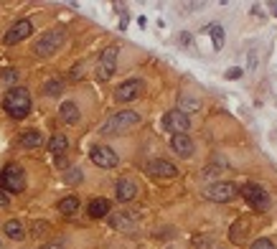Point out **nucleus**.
I'll use <instances>...</instances> for the list:
<instances>
[{"label": "nucleus", "mask_w": 277, "mask_h": 249, "mask_svg": "<svg viewBox=\"0 0 277 249\" xmlns=\"http://www.w3.org/2000/svg\"><path fill=\"white\" fill-rule=\"evenodd\" d=\"M3 110L5 114H10L13 120H23V117L31 114V94L23 86L16 89H8V94L3 97Z\"/></svg>", "instance_id": "nucleus-1"}, {"label": "nucleus", "mask_w": 277, "mask_h": 249, "mask_svg": "<svg viewBox=\"0 0 277 249\" xmlns=\"http://www.w3.org/2000/svg\"><path fill=\"white\" fill-rule=\"evenodd\" d=\"M135 125H140V114L133 112V110H122V112L110 114V120L102 125L99 133L102 135H122L127 130H133Z\"/></svg>", "instance_id": "nucleus-2"}, {"label": "nucleus", "mask_w": 277, "mask_h": 249, "mask_svg": "<svg viewBox=\"0 0 277 249\" xmlns=\"http://www.w3.org/2000/svg\"><path fill=\"white\" fill-rule=\"evenodd\" d=\"M0 188L8 194H21L26 188V170L18 163H8L0 170Z\"/></svg>", "instance_id": "nucleus-3"}, {"label": "nucleus", "mask_w": 277, "mask_h": 249, "mask_svg": "<svg viewBox=\"0 0 277 249\" xmlns=\"http://www.w3.org/2000/svg\"><path fill=\"white\" fill-rule=\"evenodd\" d=\"M61 46H64V31H61V28H51V31H46L36 41L33 54L41 56V58H49V56H54L56 51H59Z\"/></svg>", "instance_id": "nucleus-4"}, {"label": "nucleus", "mask_w": 277, "mask_h": 249, "mask_svg": "<svg viewBox=\"0 0 277 249\" xmlns=\"http://www.w3.org/2000/svg\"><path fill=\"white\" fill-rule=\"evenodd\" d=\"M239 194L247 198V203H249L252 209H257V211H267L270 209V196H267V191L262 186H257V183H244L242 188H239Z\"/></svg>", "instance_id": "nucleus-5"}, {"label": "nucleus", "mask_w": 277, "mask_h": 249, "mask_svg": "<svg viewBox=\"0 0 277 249\" xmlns=\"http://www.w3.org/2000/svg\"><path fill=\"white\" fill-rule=\"evenodd\" d=\"M114 69H117V46H110V49L102 51L99 61H97V69H94V77L99 82H107L114 74Z\"/></svg>", "instance_id": "nucleus-6"}, {"label": "nucleus", "mask_w": 277, "mask_h": 249, "mask_svg": "<svg viewBox=\"0 0 277 249\" xmlns=\"http://www.w3.org/2000/svg\"><path fill=\"white\" fill-rule=\"evenodd\" d=\"M206 196L211 201H216V203H226V201H231V198L239 196V188L234 183H229V181H219V183H214V186L206 188Z\"/></svg>", "instance_id": "nucleus-7"}, {"label": "nucleus", "mask_w": 277, "mask_h": 249, "mask_svg": "<svg viewBox=\"0 0 277 249\" xmlns=\"http://www.w3.org/2000/svg\"><path fill=\"white\" fill-rule=\"evenodd\" d=\"M89 158H92V163L97 168H114L120 163V155L112 148H107V145H94V148L89 150Z\"/></svg>", "instance_id": "nucleus-8"}, {"label": "nucleus", "mask_w": 277, "mask_h": 249, "mask_svg": "<svg viewBox=\"0 0 277 249\" xmlns=\"http://www.w3.org/2000/svg\"><path fill=\"white\" fill-rule=\"evenodd\" d=\"M145 92V84L140 79H127L117 86V92H114V99L122 102V105H127V102H135L140 94Z\"/></svg>", "instance_id": "nucleus-9"}, {"label": "nucleus", "mask_w": 277, "mask_h": 249, "mask_svg": "<svg viewBox=\"0 0 277 249\" xmlns=\"http://www.w3.org/2000/svg\"><path fill=\"white\" fill-rule=\"evenodd\" d=\"M188 125H191V120H188V114L181 112V110H170L163 117V127L168 130V133H173V135H183L188 130Z\"/></svg>", "instance_id": "nucleus-10"}, {"label": "nucleus", "mask_w": 277, "mask_h": 249, "mask_svg": "<svg viewBox=\"0 0 277 249\" xmlns=\"http://www.w3.org/2000/svg\"><path fill=\"white\" fill-rule=\"evenodd\" d=\"M33 33V23L31 21H18V23H13L10 28H8V33L3 36V43L5 46H13V43H21L23 38H28Z\"/></svg>", "instance_id": "nucleus-11"}, {"label": "nucleus", "mask_w": 277, "mask_h": 249, "mask_svg": "<svg viewBox=\"0 0 277 249\" xmlns=\"http://www.w3.org/2000/svg\"><path fill=\"white\" fill-rule=\"evenodd\" d=\"M145 173L153 175V178H176L178 168L173 163H168V160H150V163L145 166Z\"/></svg>", "instance_id": "nucleus-12"}, {"label": "nucleus", "mask_w": 277, "mask_h": 249, "mask_svg": "<svg viewBox=\"0 0 277 249\" xmlns=\"http://www.w3.org/2000/svg\"><path fill=\"white\" fill-rule=\"evenodd\" d=\"M138 191H140V188H138V183L133 178H120L117 186H114V196H117V201H122V203L133 201L138 196Z\"/></svg>", "instance_id": "nucleus-13"}, {"label": "nucleus", "mask_w": 277, "mask_h": 249, "mask_svg": "<svg viewBox=\"0 0 277 249\" xmlns=\"http://www.w3.org/2000/svg\"><path fill=\"white\" fill-rule=\"evenodd\" d=\"M110 224L114 226V229H120V231H127V234H135L138 231V224H135V219L130 216V214H112L110 216Z\"/></svg>", "instance_id": "nucleus-14"}, {"label": "nucleus", "mask_w": 277, "mask_h": 249, "mask_svg": "<svg viewBox=\"0 0 277 249\" xmlns=\"http://www.w3.org/2000/svg\"><path fill=\"white\" fill-rule=\"evenodd\" d=\"M170 148L176 150L178 155H183V158L194 155V142H191L188 135H170Z\"/></svg>", "instance_id": "nucleus-15"}, {"label": "nucleus", "mask_w": 277, "mask_h": 249, "mask_svg": "<svg viewBox=\"0 0 277 249\" xmlns=\"http://www.w3.org/2000/svg\"><path fill=\"white\" fill-rule=\"evenodd\" d=\"M249 234V219H244V216H239L234 224H231V229H229V239L234 242V244H239V242H244V237Z\"/></svg>", "instance_id": "nucleus-16"}, {"label": "nucleus", "mask_w": 277, "mask_h": 249, "mask_svg": "<svg viewBox=\"0 0 277 249\" xmlns=\"http://www.w3.org/2000/svg\"><path fill=\"white\" fill-rule=\"evenodd\" d=\"M59 114H61V120H64L66 125H77L79 117H82V112H79V107L74 105V102H64L61 110H59Z\"/></svg>", "instance_id": "nucleus-17"}, {"label": "nucleus", "mask_w": 277, "mask_h": 249, "mask_svg": "<svg viewBox=\"0 0 277 249\" xmlns=\"http://www.w3.org/2000/svg\"><path fill=\"white\" fill-rule=\"evenodd\" d=\"M21 145L28 148V150L41 148V145H43V135L38 133V130H26V133H21Z\"/></svg>", "instance_id": "nucleus-18"}, {"label": "nucleus", "mask_w": 277, "mask_h": 249, "mask_svg": "<svg viewBox=\"0 0 277 249\" xmlns=\"http://www.w3.org/2000/svg\"><path fill=\"white\" fill-rule=\"evenodd\" d=\"M86 214H89L92 219H105V216H110V201L94 198V201L89 203V209H86Z\"/></svg>", "instance_id": "nucleus-19"}, {"label": "nucleus", "mask_w": 277, "mask_h": 249, "mask_svg": "<svg viewBox=\"0 0 277 249\" xmlns=\"http://www.w3.org/2000/svg\"><path fill=\"white\" fill-rule=\"evenodd\" d=\"M69 150V140H66V135H54L51 140H49V153L51 155H64Z\"/></svg>", "instance_id": "nucleus-20"}, {"label": "nucleus", "mask_w": 277, "mask_h": 249, "mask_svg": "<svg viewBox=\"0 0 277 249\" xmlns=\"http://www.w3.org/2000/svg\"><path fill=\"white\" fill-rule=\"evenodd\" d=\"M3 229H5V237H10V239H16V242L26 239V229H23L21 221H16V219H13V221H8Z\"/></svg>", "instance_id": "nucleus-21"}, {"label": "nucleus", "mask_w": 277, "mask_h": 249, "mask_svg": "<svg viewBox=\"0 0 277 249\" xmlns=\"http://www.w3.org/2000/svg\"><path fill=\"white\" fill-rule=\"evenodd\" d=\"M56 209H59L64 216H71V214L79 211V198L77 196H66V198L59 201V206H56Z\"/></svg>", "instance_id": "nucleus-22"}, {"label": "nucleus", "mask_w": 277, "mask_h": 249, "mask_svg": "<svg viewBox=\"0 0 277 249\" xmlns=\"http://www.w3.org/2000/svg\"><path fill=\"white\" fill-rule=\"evenodd\" d=\"M64 92V82L61 79H49L46 84H43V94L46 97H59Z\"/></svg>", "instance_id": "nucleus-23"}, {"label": "nucleus", "mask_w": 277, "mask_h": 249, "mask_svg": "<svg viewBox=\"0 0 277 249\" xmlns=\"http://www.w3.org/2000/svg\"><path fill=\"white\" fill-rule=\"evenodd\" d=\"M211 38H214V49H222L224 46V28L222 26H211Z\"/></svg>", "instance_id": "nucleus-24"}, {"label": "nucleus", "mask_w": 277, "mask_h": 249, "mask_svg": "<svg viewBox=\"0 0 277 249\" xmlns=\"http://www.w3.org/2000/svg\"><path fill=\"white\" fill-rule=\"evenodd\" d=\"M49 231H51V226L46 221H33L31 224V234H33V237H49Z\"/></svg>", "instance_id": "nucleus-25"}, {"label": "nucleus", "mask_w": 277, "mask_h": 249, "mask_svg": "<svg viewBox=\"0 0 277 249\" xmlns=\"http://www.w3.org/2000/svg\"><path fill=\"white\" fill-rule=\"evenodd\" d=\"M181 105H183V107H178V110L188 114L191 110H198V107H201V102H198V99H191V97H183V99H181Z\"/></svg>", "instance_id": "nucleus-26"}, {"label": "nucleus", "mask_w": 277, "mask_h": 249, "mask_svg": "<svg viewBox=\"0 0 277 249\" xmlns=\"http://www.w3.org/2000/svg\"><path fill=\"white\" fill-rule=\"evenodd\" d=\"M82 175H84V173H82L79 168H69L66 175H64V181H66V183H82Z\"/></svg>", "instance_id": "nucleus-27"}, {"label": "nucleus", "mask_w": 277, "mask_h": 249, "mask_svg": "<svg viewBox=\"0 0 277 249\" xmlns=\"http://www.w3.org/2000/svg\"><path fill=\"white\" fill-rule=\"evenodd\" d=\"M242 74H244V71L239 69V66H231V69H226V79H242Z\"/></svg>", "instance_id": "nucleus-28"}, {"label": "nucleus", "mask_w": 277, "mask_h": 249, "mask_svg": "<svg viewBox=\"0 0 277 249\" xmlns=\"http://www.w3.org/2000/svg\"><path fill=\"white\" fill-rule=\"evenodd\" d=\"M16 79H18V71H16V69H8V71H3V82H5V84H13Z\"/></svg>", "instance_id": "nucleus-29"}, {"label": "nucleus", "mask_w": 277, "mask_h": 249, "mask_svg": "<svg viewBox=\"0 0 277 249\" xmlns=\"http://www.w3.org/2000/svg\"><path fill=\"white\" fill-rule=\"evenodd\" d=\"M252 249H275V244H272L270 239H257V242L252 244Z\"/></svg>", "instance_id": "nucleus-30"}, {"label": "nucleus", "mask_w": 277, "mask_h": 249, "mask_svg": "<svg viewBox=\"0 0 277 249\" xmlns=\"http://www.w3.org/2000/svg\"><path fill=\"white\" fill-rule=\"evenodd\" d=\"M209 247V239H194V249H206Z\"/></svg>", "instance_id": "nucleus-31"}, {"label": "nucleus", "mask_w": 277, "mask_h": 249, "mask_svg": "<svg viewBox=\"0 0 277 249\" xmlns=\"http://www.w3.org/2000/svg\"><path fill=\"white\" fill-rule=\"evenodd\" d=\"M181 46H191V33H181Z\"/></svg>", "instance_id": "nucleus-32"}, {"label": "nucleus", "mask_w": 277, "mask_h": 249, "mask_svg": "<svg viewBox=\"0 0 277 249\" xmlns=\"http://www.w3.org/2000/svg\"><path fill=\"white\" fill-rule=\"evenodd\" d=\"M0 206H8V198H5L3 194H0Z\"/></svg>", "instance_id": "nucleus-33"}, {"label": "nucleus", "mask_w": 277, "mask_h": 249, "mask_svg": "<svg viewBox=\"0 0 277 249\" xmlns=\"http://www.w3.org/2000/svg\"><path fill=\"white\" fill-rule=\"evenodd\" d=\"M41 249H59V247H54V244H43Z\"/></svg>", "instance_id": "nucleus-34"}, {"label": "nucleus", "mask_w": 277, "mask_h": 249, "mask_svg": "<svg viewBox=\"0 0 277 249\" xmlns=\"http://www.w3.org/2000/svg\"><path fill=\"white\" fill-rule=\"evenodd\" d=\"M275 16H277V5H275Z\"/></svg>", "instance_id": "nucleus-35"}]
</instances>
